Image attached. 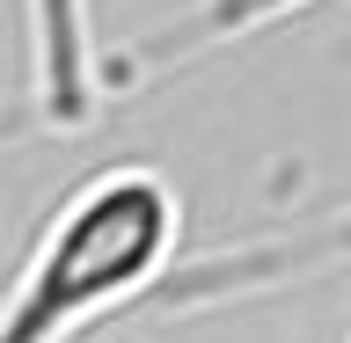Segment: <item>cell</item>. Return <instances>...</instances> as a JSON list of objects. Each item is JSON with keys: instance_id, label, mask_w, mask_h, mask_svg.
Wrapping results in <instances>:
<instances>
[{"instance_id": "obj_2", "label": "cell", "mask_w": 351, "mask_h": 343, "mask_svg": "<svg viewBox=\"0 0 351 343\" xmlns=\"http://www.w3.org/2000/svg\"><path fill=\"white\" fill-rule=\"evenodd\" d=\"M29 37V103L44 125L81 131L103 110V59H95V8L88 0H22Z\"/></svg>"}, {"instance_id": "obj_1", "label": "cell", "mask_w": 351, "mask_h": 343, "mask_svg": "<svg viewBox=\"0 0 351 343\" xmlns=\"http://www.w3.org/2000/svg\"><path fill=\"white\" fill-rule=\"evenodd\" d=\"M183 249V190L147 161H110L51 205L8 300L0 343H73L169 278Z\"/></svg>"}, {"instance_id": "obj_3", "label": "cell", "mask_w": 351, "mask_h": 343, "mask_svg": "<svg viewBox=\"0 0 351 343\" xmlns=\"http://www.w3.org/2000/svg\"><path fill=\"white\" fill-rule=\"evenodd\" d=\"M344 343H351V336H344Z\"/></svg>"}]
</instances>
